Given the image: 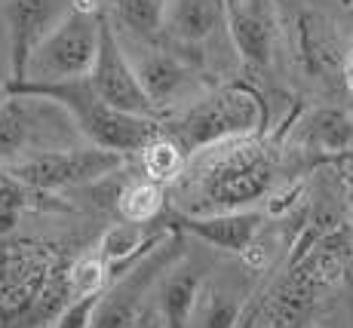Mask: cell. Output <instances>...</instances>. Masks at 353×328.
Wrapping results in <instances>:
<instances>
[{"mask_svg": "<svg viewBox=\"0 0 353 328\" xmlns=\"http://www.w3.org/2000/svg\"><path fill=\"white\" fill-rule=\"evenodd\" d=\"M280 156L264 135L215 145L188 160V169L169 190L175 212L225 215L246 212L274 190Z\"/></svg>", "mask_w": 353, "mask_h": 328, "instance_id": "6da1fadb", "label": "cell"}, {"mask_svg": "<svg viewBox=\"0 0 353 328\" xmlns=\"http://www.w3.org/2000/svg\"><path fill=\"white\" fill-rule=\"evenodd\" d=\"M264 129H268L264 95L240 80L219 86L188 111L163 120V135H169L185 150L188 160L215 145H225V141L264 135Z\"/></svg>", "mask_w": 353, "mask_h": 328, "instance_id": "7a4b0ae2", "label": "cell"}, {"mask_svg": "<svg viewBox=\"0 0 353 328\" xmlns=\"http://www.w3.org/2000/svg\"><path fill=\"white\" fill-rule=\"evenodd\" d=\"M10 92L40 95V99H50L56 105H62L92 147L111 150V154H120V156L141 154L163 132V120L126 114L111 107L108 101H101L86 77L68 80V83H52V86H28V83L10 86Z\"/></svg>", "mask_w": 353, "mask_h": 328, "instance_id": "3957f363", "label": "cell"}, {"mask_svg": "<svg viewBox=\"0 0 353 328\" xmlns=\"http://www.w3.org/2000/svg\"><path fill=\"white\" fill-rule=\"evenodd\" d=\"M68 261L62 245L50 239L10 236L0 243V325L28 322Z\"/></svg>", "mask_w": 353, "mask_h": 328, "instance_id": "277c9868", "label": "cell"}, {"mask_svg": "<svg viewBox=\"0 0 353 328\" xmlns=\"http://www.w3.org/2000/svg\"><path fill=\"white\" fill-rule=\"evenodd\" d=\"M101 19H105L101 3L71 6L56 22V28L40 40L28 61L25 80L16 86H52L90 77L101 46Z\"/></svg>", "mask_w": 353, "mask_h": 328, "instance_id": "5b68a950", "label": "cell"}, {"mask_svg": "<svg viewBox=\"0 0 353 328\" xmlns=\"http://www.w3.org/2000/svg\"><path fill=\"white\" fill-rule=\"evenodd\" d=\"M90 145L62 105L40 95L10 92L0 99V166L43 150Z\"/></svg>", "mask_w": 353, "mask_h": 328, "instance_id": "8992f818", "label": "cell"}, {"mask_svg": "<svg viewBox=\"0 0 353 328\" xmlns=\"http://www.w3.org/2000/svg\"><path fill=\"white\" fill-rule=\"evenodd\" d=\"M120 166H123L120 154H111V150H101L92 145H80V147H62V150H43V154L25 156V160L10 163L3 169L16 181H22L25 187L52 196L59 190L83 187V184L108 178Z\"/></svg>", "mask_w": 353, "mask_h": 328, "instance_id": "52a82bcc", "label": "cell"}, {"mask_svg": "<svg viewBox=\"0 0 353 328\" xmlns=\"http://www.w3.org/2000/svg\"><path fill=\"white\" fill-rule=\"evenodd\" d=\"M179 234H172L166 243H160L154 252H148L145 258L123 270L117 279H111L101 300L96 307L90 328H135L141 319V307H145L148 291L154 289V283L172 267V261L179 258Z\"/></svg>", "mask_w": 353, "mask_h": 328, "instance_id": "ba28073f", "label": "cell"}, {"mask_svg": "<svg viewBox=\"0 0 353 328\" xmlns=\"http://www.w3.org/2000/svg\"><path fill=\"white\" fill-rule=\"evenodd\" d=\"M86 80H90V86L96 90L99 99L108 101L111 107H117V111L139 114V117H154L157 114V107L148 99L145 86H141L139 74L132 68V59L126 56L123 43H120V34L114 28L108 12L101 19V46H99L96 68H92V74Z\"/></svg>", "mask_w": 353, "mask_h": 328, "instance_id": "9c48e42d", "label": "cell"}, {"mask_svg": "<svg viewBox=\"0 0 353 328\" xmlns=\"http://www.w3.org/2000/svg\"><path fill=\"white\" fill-rule=\"evenodd\" d=\"M160 224H166V230H172V234H191L194 239L212 245V249L249 258L258 236H261L264 212L246 209L225 212V215H185V212L169 209Z\"/></svg>", "mask_w": 353, "mask_h": 328, "instance_id": "30bf717a", "label": "cell"}, {"mask_svg": "<svg viewBox=\"0 0 353 328\" xmlns=\"http://www.w3.org/2000/svg\"><path fill=\"white\" fill-rule=\"evenodd\" d=\"M219 31L228 34L225 0H169L160 43L172 46L175 52H181L200 68L203 52Z\"/></svg>", "mask_w": 353, "mask_h": 328, "instance_id": "8fae6325", "label": "cell"}, {"mask_svg": "<svg viewBox=\"0 0 353 328\" xmlns=\"http://www.w3.org/2000/svg\"><path fill=\"white\" fill-rule=\"evenodd\" d=\"M71 6L62 0H10L6 3V37H10V56H12V86L22 83L28 61L40 40L46 37L56 22Z\"/></svg>", "mask_w": 353, "mask_h": 328, "instance_id": "7c38bea8", "label": "cell"}, {"mask_svg": "<svg viewBox=\"0 0 353 328\" xmlns=\"http://www.w3.org/2000/svg\"><path fill=\"white\" fill-rule=\"evenodd\" d=\"M132 68L139 74L141 86H145L148 99L154 101V107L181 99L196 77L194 61H188L181 52H175L166 43H145L139 59H132Z\"/></svg>", "mask_w": 353, "mask_h": 328, "instance_id": "4fadbf2b", "label": "cell"}, {"mask_svg": "<svg viewBox=\"0 0 353 328\" xmlns=\"http://www.w3.org/2000/svg\"><path fill=\"white\" fill-rule=\"evenodd\" d=\"M228 37L240 59L252 68H264L270 61L274 46V22L264 0H225Z\"/></svg>", "mask_w": 353, "mask_h": 328, "instance_id": "5bb4252c", "label": "cell"}, {"mask_svg": "<svg viewBox=\"0 0 353 328\" xmlns=\"http://www.w3.org/2000/svg\"><path fill=\"white\" fill-rule=\"evenodd\" d=\"M172 209V200H169V187L166 184H157L151 178H135L129 181L123 190L117 194V215L120 221L129 224H141V227H151V224H160L163 215Z\"/></svg>", "mask_w": 353, "mask_h": 328, "instance_id": "9a60e30c", "label": "cell"}, {"mask_svg": "<svg viewBox=\"0 0 353 328\" xmlns=\"http://www.w3.org/2000/svg\"><path fill=\"white\" fill-rule=\"evenodd\" d=\"M203 283L206 279L200 270H172V276L160 289L163 328H191Z\"/></svg>", "mask_w": 353, "mask_h": 328, "instance_id": "2e32d148", "label": "cell"}, {"mask_svg": "<svg viewBox=\"0 0 353 328\" xmlns=\"http://www.w3.org/2000/svg\"><path fill=\"white\" fill-rule=\"evenodd\" d=\"M28 209H62V203H56L40 190L25 187L0 166V234H10L19 224V215Z\"/></svg>", "mask_w": 353, "mask_h": 328, "instance_id": "e0dca14e", "label": "cell"}, {"mask_svg": "<svg viewBox=\"0 0 353 328\" xmlns=\"http://www.w3.org/2000/svg\"><path fill=\"white\" fill-rule=\"evenodd\" d=\"M240 322H243V300H236V295L228 291L225 285L203 283L191 328H240Z\"/></svg>", "mask_w": 353, "mask_h": 328, "instance_id": "ac0fdd59", "label": "cell"}, {"mask_svg": "<svg viewBox=\"0 0 353 328\" xmlns=\"http://www.w3.org/2000/svg\"><path fill=\"white\" fill-rule=\"evenodd\" d=\"M139 156H141V172H145V178L166 184V187H172L188 169V154L163 132L141 150Z\"/></svg>", "mask_w": 353, "mask_h": 328, "instance_id": "d6986e66", "label": "cell"}, {"mask_svg": "<svg viewBox=\"0 0 353 328\" xmlns=\"http://www.w3.org/2000/svg\"><path fill=\"white\" fill-rule=\"evenodd\" d=\"M111 285V270L99 252H83L68 264V295L71 300L86 295H101Z\"/></svg>", "mask_w": 353, "mask_h": 328, "instance_id": "ffe728a7", "label": "cell"}, {"mask_svg": "<svg viewBox=\"0 0 353 328\" xmlns=\"http://www.w3.org/2000/svg\"><path fill=\"white\" fill-rule=\"evenodd\" d=\"M353 139V126L341 111H320L307 123V141L323 154H341Z\"/></svg>", "mask_w": 353, "mask_h": 328, "instance_id": "44dd1931", "label": "cell"}, {"mask_svg": "<svg viewBox=\"0 0 353 328\" xmlns=\"http://www.w3.org/2000/svg\"><path fill=\"white\" fill-rule=\"evenodd\" d=\"M12 86V56H10V37H6V28L0 31V99L10 95Z\"/></svg>", "mask_w": 353, "mask_h": 328, "instance_id": "7402d4cb", "label": "cell"}, {"mask_svg": "<svg viewBox=\"0 0 353 328\" xmlns=\"http://www.w3.org/2000/svg\"><path fill=\"white\" fill-rule=\"evenodd\" d=\"M341 77H344V86L350 90V95H353V50L344 56V61H341Z\"/></svg>", "mask_w": 353, "mask_h": 328, "instance_id": "603a6c76", "label": "cell"}, {"mask_svg": "<svg viewBox=\"0 0 353 328\" xmlns=\"http://www.w3.org/2000/svg\"><path fill=\"white\" fill-rule=\"evenodd\" d=\"M316 328H323V325H316Z\"/></svg>", "mask_w": 353, "mask_h": 328, "instance_id": "cb8c5ba5", "label": "cell"}]
</instances>
